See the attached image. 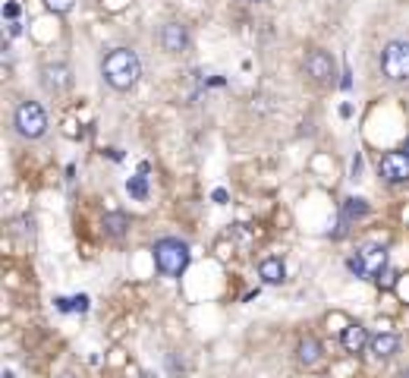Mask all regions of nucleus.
<instances>
[{
  "label": "nucleus",
  "mask_w": 409,
  "mask_h": 378,
  "mask_svg": "<svg viewBox=\"0 0 409 378\" xmlns=\"http://www.w3.org/2000/svg\"><path fill=\"white\" fill-rule=\"evenodd\" d=\"M101 76H104V82L110 88H117V92H129V88L138 82V76H142V63H138L136 50L113 48L110 54L101 60Z\"/></svg>",
  "instance_id": "obj_1"
},
{
  "label": "nucleus",
  "mask_w": 409,
  "mask_h": 378,
  "mask_svg": "<svg viewBox=\"0 0 409 378\" xmlns=\"http://www.w3.org/2000/svg\"><path fill=\"white\" fill-rule=\"evenodd\" d=\"M155 265L161 274L167 277H180L189 265V246L180 239H157L155 243Z\"/></svg>",
  "instance_id": "obj_2"
},
{
  "label": "nucleus",
  "mask_w": 409,
  "mask_h": 378,
  "mask_svg": "<svg viewBox=\"0 0 409 378\" xmlns=\"http://www.w3.org/2000/svg\"><path fill=\"white\" fill-rule=\"evenodd\" d=\"M13 126L22 139H41L44 130H48V113L38 101H22L13 113Z\"/></svg>",
  "instance_id": "obj_3"
},
{
  "label": "nucleus",
  "mask_w": 409,
  "mask_h": 378,
  "mask_svg": "<svg viewBox=\"0 0 409 378\" xmlns=\"http://www.w3.org/2000/svg\"><path fill=\"white\" fill-rule=\"evenodd\" d=\"M381 69L387 79H409V41H387L381 50Z\"/></svg>",
  "instance_id": "obj_4"
},
{
  "label": "nucleus",
  "mask_w": 409,
  "mask_h": 378,
  "mask_svg": "<svg viewBox=\"0 0 409 378\" xmlns=\"http://www.w3.org/2000/svg\"><path fill=\"white\" fill-rule=\"evenodd\" d=\"M381 176L387 183H406L409 180V155L406 151H387L381 158Z\"/></svg>",
  "instance_id": "obj_5"
},
{
  "label": "nucleus",
  "mask_w": 409,
  "mask_h": 378,
  "mask_svg": "<svg viewBox=\"0 0 409 378\" xmlns=\"http://www.w3.org/2000/svg\"><path fill=\"white\" fill-rule=\"evenodd\" d=\"M69 82H73V76H69L66 63H44L41 66V85L48 92H63V88H69Z\"/></svg>",
  "instance_id": "obj_6"
},
{
  "label": "nucleus",
  "mask_w": 409,
  "mask_h": 378,
  "mask_svg": "<svg viewBox=\"0 0 409 378\" xmlns=\"http://www.w3.org/2000/svg\"><path fill=\"white\" fill-rule=\"evenodd\" d=\"M306 73L318 82H331L333 79V57L327 50H312L306 57Z\"/></svg>",
  "instance_id": "obj_7"
},
{
  "label": "nucleus",
  "mask_w": 409,
  "mask_h": 378,
  "mask_svg": "<svg viewBox=\"0 0 409 378\" xmlns=\"http://www.w3.org/2000/svg\"><path fill=\"white\" fill-rule=\"evenodd\" d=\"M161 48L167 50V54H180V50H186L189 48V31H186V25H180V22H167L161 29Z\"/></svg>",
  "instance_id": "obj_8"
},
{
  "label": "nucleus",
  "mask_w": 409,
  "mask_h": 378,
  "mask_svg": "<svg viewBox=\"0 0 409 378\" xmlns=\"http://www.w3.org/2000/svg\"><path fill=\"white\" fill-rule=\"evenodd\" d=\"M359 255H362L365 268H368V277H378L384 271V265H387V249L384 246H362Z\"/></svg>",
  "instance_id": "obj_9"
},
{
  "label": "nucleus",
  "mask_w": 409,
  "mask_h": 378,
  "mask_svg": "<svg viewBox=\"0 0 409 378\" xmlns=\"http://www.w3.org/2000/svg\"><path fill=\"white\" fill-rule=\"evenodd\" d=\"M368 340L371 337H368V331H365L362 325H350V328H343V334H340V344H343L346 353H359Z\"/></svg>",
  "instance_id": "obj_10"
},
{
  "label": "nucleus",
  "mask_w": 409,
  "mask_h": 378,
  "mask_svg": "<svg viewBox=\"0 0 409 378\" xmlns=\"http://www.w3.org/2000/svg\"><path fill=\"white\" fill-rule=\"evenodd\" d=\"M368 346H371V353H375L378 359H387V356H394L396 350H400V337L396 334H375V337L368 340Z\"/></svg>",
  "instance_id": "obj_11"
},
{
  "label": "nucleus",
  "mask_w": 409,
  "mask_h": 378,
  "mask_svg": "<svg viewBox=\"0 0 409 378\" xmlns=\"http://www.w3.org/2000/svg\"><path fill=\"white\" fill-rule=\"evenodd\" d=\"M258 274H261L264 284H280L283 274H287V268H283L280 258H264V262L258 265Z\"/></svg>",
  "instance_id": "obj_12"
},
{
  "label": "nucleus",
  "mask_w": 409,
  "mask_h": 378,
  "mask_svg": "<svg viewBox=\"0 0 409 378\" xmlns=\"http://www.w3.org/2000/svg\"><path fill=\"white\" fill-rule=\"evenodd\" d=\"M104 230L110 233V237H123V233L129 230V214H123V211L104 214Z\"/></svg>",
  "instance_id": "obj_13"
},
{
  "label": "nucleus",
  "mask_w": 409,
  "mask_h": 378,
  "mask_svg": "<svg viewBox=\"0 0 409 378\" xmlns=\"http://www.w3.org/2000/svg\"><path fill=\"white\" fill-rule=\"evenodd\" d=\"M296 353H299V363H302V365H315V363L321 359V344H318L315 337H306V340L299 344V350H296Z\"/></svg>",
  "instance_id": "obj_14"
},
{
  "label": "nucleus",
  "mask_w": 409,
  "mask_h": 378,
  "mask_svg": "<svg viewBox=\"0 0 409 378\" xmlns=\"http://www.w3.org/2000/svg\"><path fill=\"white\" fill-rule=\"evenodd\" d=\"M126 189H129V195L132 199H148V176L145 174H138V176H129V183H126Z\"/></svg>",
  "instance_id": "obj_15"
},
{
  "label": "nucleus",
  "mask_w": 409,
  "mask_h": 378,
  "mask_svg": "<svg viewBox=\"0 0 409 378\" xmlns=\"http://www.w3.org/2000/svg\"><path fill=\"white\" fill-rule=\"evenodd\" d=\"M362 214H368V205H365V199H346L343 202V224L352 218H362Z\"/></svg>",
  "instance_id": "obj_16"
},
{
  "label": "nucleus",
  "mask_w": 409,
  "mask_h": 378,
  "mask_svg": "<svg viewBox=\"0 0 409 378\" xmlns=\"http://www.w3.org/2000/svg\"><path fill=\"white\" fill-rule=\"evenodd\" d=\"M346 268H350L356 277H368V268H365V262H362V255H359V252L346 258Z\"/></svg>",
  "instance_id": "obj_17"
},
{
  "label": "nucleus",
  "mask_w": 409,
  "mask_h": 378,
  "mask_svg": "<svg viewBox=\"0 0 409 378\" xmlns=\"http://www.w3.org/2000/svg\"><path fill=\"white\" fill-rule=\"evenodd\" d=\"M73 4H76V0H44V6H48L50 13H57V16L69 13V10H73Z\"/></svg>",
  "instance_id": "obj_18"
},
{
  "label": "nucleus",
  "mask_w": 409,
  "mask_h": 378,
  "mask_svg": "<svg viewBox=\"0 0 409 378\" xmlns=\"http://www.w3.org/2000/svg\"><path fill=\"white\" fill-rule=\"evenodd\" d=\"M85 309H88V296L85 293H79V296L69 300V312H85Z\"/></svg>",
  "instance_id": "obj_19"
},
{
  "label": "nucleus",
  "mask_w": 409,
  "mask_h": 378,
  "mask_svg": "<svg viewBox=\"0 0 409 378\" xmlns=\"http://www.w3.org/2000/svg\"><path fill=\"white\" fill-rule=\"evenodd\" d=\"M57 309H60V312H69V300H66V296H57Z\"/></svg>",
  "instance_id": "obj_20"
},
{
  "label": "nucleus",
  "mask_w": 409,
  "mask_h": 378,
  "mask_svg": "<svg viewBox=\"0 0 409 378\" xmlns=\"http://www.w3.org/2000/svg\"><path fill=\"white\" fill-rule=\"evenodd\" d=\"M214 202H227V192H224V189H214Z\"/></svg>",
  "instance_id": "obj_21"
},
{
  "label": "nucleus",
  "mask_w": 409,
  "mask_h": 378,
  "mask_svg": "<svg viewBox=\"0 0 409 378\" xmlns=\"http://www.w3.org/2000/svg\"><path fill=\"white\" fill-rule=\"evenodd\" d=\"M249 4H261V0H249Z\"/></svg>",
  "instance_id": "obj_22"
},
{
  "label": "nucleus",
  "mask_w": 409,
  "mask_h": 378,
  "mask_svg": "<svg viewBox=\"0 0 409 378\" xmlns=\"http://www.w3.org/2000/svg\"><path fill=\"white\" fill-rule=\"evenodd\" d=\"M406 155H409V142H406Z\"/></svg>",
  "instance_id": "obj_23"
},
{
  "label": "nucleus",
  "mask_w": 409,
  "mask_h": 378,
  "mask_svg": "<svg viewBox=\"0 0 409 378\" xmlns=\"http://www.w3.org/2000/svg\"><path fill=\"white\" fill-rule=\"evenodd\" d=\"M403 378H409V375H406V372H403Z\"/></svg>",
  "instance_id": "obj_24"
}]
</instances>
